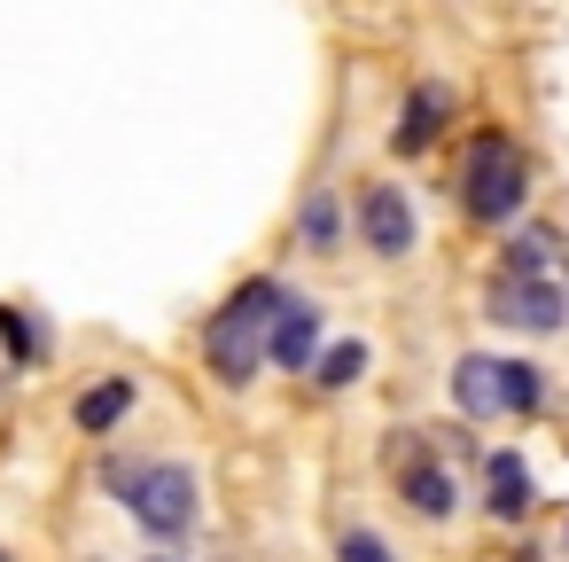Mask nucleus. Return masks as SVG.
Wrapping results in <instances>:
<instances>
[{"label": "nucleus", "instance_id": "1", "mask_svg": "<svg viewBox=\"0 0 569 562\" xmlns=\"http://www.w3.org/2000/svg\"><path fill=\"white\" fill-rule=\"evenodd\" d=\"M102 492H118V500H126V515H133L157 546H172V539H188V531H196V476H188L180 461L102 453Z\"/></svg>", "mask_w": 569, "mask_h": 562}, {"label": "nucleus", "instance_id": "2", "mask_svg": "<svg viewBox=\"0 0 569 562\" xmlns=\"http://www.w3.org/2000/svg\"><path fill=\"white\" fill-rule=\"evenodd\" d=\"M281 305H289V289L258 274V282H242V289L211 313V328H203V359H211L219 383H250L258 359H273V321H281Z\"/></svg>", "mask_w": 569, "mask_h": 562}, {"label": "nucleus", "instance_id": "3", "mask_svg": "<svg viewBox=\"0 0 569 562\" xmlns=\"http://www.w3.org/2000/svg\"><path fill=\"white\" fill-rule=\"evenodd\" d=\"M522 196H530V165H522L515 134H476V141H468V165H460V204H468V219L507 227V219L522 211Z\"/></svg>", "mask_w": 569, "mask_h": 562}, {"label": "nucleus", "instance_id": "4", "mask_svg": "<svg viewBox=\"0 0 569 562\" xmlns=\"http://www.w3.org/2000/svg\"><path fill=\"white\" fill-rule=\"evenodd\" d=\"M452 398H460V414H468V422L538 414V398H546V375H538L530 359H483V352H468V359L452 367Z\"/></svg>", "mask_w": 569, "mask_h": 562}, {"label": "nucleus", "instance_id": "5", "mask_svg": "<svg viewBox=\"0 0 569 562\" xmlns=\"http://www.w3.org/2000/svg\"><path fill=\"white\" fill-rule=\"evenodd\" d=\"M483 305H491V321H507L522 336H553L569 321V289L553 282V266H499Z\"/></svg>", "mask_w": 569, "mask_h": 562}, {"label": "nucleus", "instance_id": "6", "mask_svg": "<svg viewBox=\"0 0 569 562\" xmlns=\"http://www.w3.org/2000/svg\"><path fill=\"white\" fill-rule=\"evenodd\" d=\"M359 235H367L375 258H406V250H413V204H406V188L367 180V196H359Z\"/></svg>", "mask_w": 569, "mask_h": 562}, {"label": "nucleus", "instance_id": "7", "mask_svg": "<svg viewBox=\"0 0 569 562\" xmlns=\"http://www.w3.org/2000/svg\"><path fill=\"white\" fill-rule=\"evenodd\" d=\"M273 367L289 375H312L320 367V305L312 297H289L281 321H273Z\"/></svg>", "mask_w": 569, "mask_h": 562}, {"label": "nucleus", "instance_id": "8", "mask_svg": "<svg viewBox=\"0 0 569 562\" xmlns=\"http://www.w3.org/2000/svg\"><path fill=\"white\" fill-rule=\"evenodd\" d=\"M445 110H452V102H445V87H413V95H406V110H398L390 149H398V157H421V149L445 134Z\"/></svg>", "mask_w": 569, "mask_h": 562}, {"label": "nucleus", "instance_id": "9", "mask_svg": "<svg viewBox=\"0 0 569 562\" xmlns=\"http://www.w3.org/2000/svg\"><path fill=\"white\" fill-rule=\"evenodd\" d=\"M483 507L499 523H522L530 515V469H522V453H491L483 461Z\"/></svg>", "mask_w": 569, "mask_h": 562}, {"label": "nucleus", "instance_id": "10", "mask_svg": "<svg viewBox=\"0 0 569 562\" xmlns=\"http://www.w3.org/2000/svg\"><path fill=\"white\" fill-rule=\"evenodd\" d=\"M398 492H406V507H413V515H429V523H445V515L460 507V492H452V469H445V461H406Z\"/></svg>", "mask_w": 569, "mask_h": 562}, {"label": "nucleus", "instance_id": "11", "mask_svg": "<svg viewBox=\"0 0 569 562\" xmlns=\"http://www.w3.org/2000/svg\"><path fill=\"white\" fill-rule=\"evenodd\" d=\"M133 414V375H102L94 391H79V406H71V422L87 430V437H102V430H118Z\"/></svg>", "mask_w": 569, "mask_h": 562}, {"label": "nucleus", "instance_id": "12", "mask_svg": "<svg viewBox=\"0 0 569 562\" xmlns=\"http://www.w3.org/2000/svg\"><path fill=\"white\" fill-rule=\"evenodd\" d=\"M359 367H367V344H328L320 367H312V383H320V391H351Z\"/></svg>", "mask_w": 569, "mask_h": 562}, {"label": "nucleus", "instance_id": "13", "mask_svg": "<svg viewBox=\"0 0 569 562\" xmlns=\"http://www.w3.org/2000/svg\"><path fill=\"white\" fill-rule=\"evenodd\" d=\"M297 227H305V243H312V250H336V204H328V196H312Z\"/></svg>", "mask_w": 569, "mask_h": 562}, {"label": "nucleus", "instance_id": "14", "mask_svg": "<svg viewBox=\"0 0 569 562\" xmlns=\"http://www.w3.org/2000/svg\"><path fill=\"white\" fill-rule=\"evenodd\" d=\"M336 562H390V546H382L375 531H343V546H336Z\"/></svg>", "mask_w": 569, "mask_h": 562}, {"label": "nucleus", "instance_id": "15", "mask_svg": "<svg viewBox=\"0 0 569 562\" xmlns=\"http://www.w3.org/2000/svg\"><path fill=\"white\" fill-rule=\"evenodd\" d=\"M0 336H9V352H17V359H32V352H40V344H32V328H24V313H17V305H0Z\"/></svg>", "mask_w": 569, "mask_h": 562}, {"label": "nucleus", "instance_id": "16", "mask_svg": "<svg viewBox=\"0 0 569 562\" xmlns=\"http://www.w3.org/2000/svg\"><path fill=\"white\" fill-rule=\"evenodd\" d=\"M561 274H569V250H561Z\"/></svg>", "mask_w": 569, "mask_h": 562}, {"label": "nucleus", "instance_id": "17", "mask_svg": "<svg viewBox=\"0 0 569 562\" xmlns=\"http://www.w3.org/2000/svg\"><path fill=\"white\" fill-rule=\"evenodd\" d=\"M0 562H9V554H0Z\"/></svg>", "mask_w": 569, "mask_h": 562}]
</instances>
